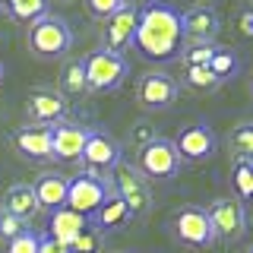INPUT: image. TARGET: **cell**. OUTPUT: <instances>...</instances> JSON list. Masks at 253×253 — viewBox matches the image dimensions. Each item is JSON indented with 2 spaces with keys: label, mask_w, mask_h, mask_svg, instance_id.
I'll return each mask as SVG.
<instances>
[{
  "label": "cell",
  "mask_w": 253,
  "mask_h": 253,
  "mask_svg": "<svg viewBox=\"0 0 253 253\" xmlns=\"http://www.w3.org/2000/svg\"><path fill=\"white\" fill-rule=\"evenodd\" d=\"M130 139H133V142H136V146L142 149V146H149V142L158 139V136H155V130H152L149 124H136V130H133V136H130Z\"/></svg>",
  "instance_id": "cell-33"
},
{
  "label": "cell",
  "mask_w": 253,
  "mask_h": 253,
  "mask_svg": "<svg viewBox=\"0 0 253 253\" xmlns=\"http://www.w3.org/2000/svg\"><path fill=\"white\" fill-rule=\"evenodd\" d=\"M85 228H89V218L73 212V209H67V206H63V209H54L51 218H47V237L67 244V247H73Z\"/></svg>",
  "instance_id": "cell-16"
},
{
  "label": "cell",
  "mask_w": 253,
  "mask_h": 253,
  "mask_svg": "<svg viewBox=\"0 0 253 253\" xmlns=\"http://www.w3.org/2000/svg\"><path fill=\"white\" fill-rule=\"evenodd\" d=\"M126 218H130V212H126L124 200L114 193V190H111L108 200L101 203V209L95 212V221H98V228H101V231H111V228H117V225H121V221H126Z\"/></svg>",
  "instance_id": "cell-20"
},
{
  "label": "cell",
  "mask_w": 253,
  "mask_h": 253,
  "mask_svg": "<svg viewBox=\"0 0 253 253\" xmlns=\"http://www.w3.org/2000/svg\"><path fill=\"white\" fill-rule=\"evenodd\" d=\"M83 162L89 165V171H105V168H114L121 162V146L101 130H89V139H85V149H83Z\"/></svg>",
  "instance_id": "cell-13"
},
{
  "label": "cell",
  "mask_w": 253,
  "mask_h": 253,
  "mask_svg": "<svg viewBox=\"0 0 253 253\" xmlns=\"http://www.w3.org/2000/svg\"><path fill=\"white\" fill-rule=\"evenodd\" d=\"M212 54H215V47L212 44H196L187 51V67H209Z\"/></svg>",
  "instance_id": "cell-29"
},
{
  "label": "cell",
  "mask_w": 253,
  "mask_h": 253,
  "mask_svg": "<svg viewBox=\"0 0 253 253\" xmlns=\"http://www.w3.org/2000/svg\"><path fill=\"white\" fill-rule=\"evenodd\" d=\"M126 0H85V10H89L95 19H111L117 10H124Z\"/></svg>",
  "instance_id": "cell-26"
},
{
  "label": "cell",
  "mask_w": 253,
  "mask_h": 253,
  "mask_svg": "<svg viewBox=\"0 0 253 253\" xmlns=\"http://www.w3.org/2000/svg\"><path fill=\"white\" fill-rule=\"evenodd\" d=\"M180 29H184V38L196 44H212V38L221 32L218 13L209 10V6H193V10L180 13Z\"/></svg>",
  "instance_id": "cell-12"
},
{
  "label": "cell",
  "mask_w": 253,
  "mask_h": 253,
  "mask_svg": "<svg viewBox=\"0 0 253 253\" xmlns=\"http://www.w3.org/2000/svg\"><path fill=\"white\" fill-rule=\"evenodd\" d=\"M38 237H42V234H35V231L16 234L10 241V247H6V253H38Z\"/></svg>",
  "instance_id": "cell-28"
},
{
  "label": "cell",
  "mask_w": 253,
  "mask_h": 253,
  "mask_svg": "<svg viewBox=\"0 0 253 253\" xmlns=\"http://www.w3.org/2000/svg\"><path fill=\"white\" fill-rule=\"evenodd\" d=\"M3 203H6L3 209L10 212V215H16L19 221H29L38 212V200H35L32 184H13L10 190H6V200Z\"/></svg>",
  "instance_id": "cell-19"
},
{
  "label": "cell",
  "mask_w": 253,
  "mask_h": 253,
  "mask_svg": "<svg viewBox=\"0 0 253 253\" xmlns=\"http://www.w3.org/2000/svg\"><path fill=\"white\" fill-rule=\"evenodd\" d=\"M234 184H237V190H241V196L253 200V162H237Z\"/></svg>",
  "instance_id": "cell-27"
},
{
  "label": "cell",
  "mask_w": 253,
  "mask_h": 253,
  "mask_svg": "<svg viewBox=\"0 0 253 253\" xmlns=\"http://www.w3.org/2000/svg\"><path fill=\"white\" fill-rule=\"evenodd\" d=\"M13 142L26 158H51V126H22Z\"/></svg>",
  "instance_id": "cell-18"
},
{
  "label": "cell",
  "mask_w": 253,
  "mask_h": 253,
  "mask_svg": "<svg viewBox=\"0 0 253 253\" xmlns=\"http://www.w3.org/2000/svg\"><path fill=\"white\" fill-rule=\"evenodd\" d=\"M3 3H6V0H0V6H3Z\"/></svg>",
  "instance_id": "cell-35"
},
{
  "label": "cell",
  "mask_w": 253,
  "mask_h": 253,
  "mask_svg": "<svg viewBox=\"0 0 253 253\" xmlns=\"http://www.w3.org/2000/svg\"><path fill=\"white\" fill-rule=\"evenodd\" d=\"M136 95H139L142 108H149V111H165L174 98H177V83H174L168 73H146V76L139 79Z\"/></svg>",
  "instance_id": "cell-11"
},
{
  "label": "cell",
  "mask_w": 253,
  "mask_h": 253,
  "mask_svg": "<svg viewBox=\"0 0 253 253\" xmlns=\"http://www.w3.org/2000/svg\"><path fill=\"white\" fill-rule=\"evenodd\" d=\"M174 149H177L180 162H203L215 152V133L206 124H193L174 139Z\"/></svg>",
  "instance_id": "cell-9"
},
{
  "label": "cell",
  "mask_w": 253,
  "mask_h": 253,
  "mask_svg": "<svg viewBox=\"0 0 253 253\" xmlns=\"http://www.w3.org/2000/svg\"><path fill=\"white\" fill-rule=\"evenodd\" d=\"M250 253H253V247H250Z\"/></svg>",
  "instance_id": "cell-36"
},
{
  "label": "cell",
  "mask_w": 253,
  "mask_h": 253,
  "mask_svg": "<svg viewBox=\"0 0 253 253\" xmlns=\"http://www.w3.org/2000/svg\"><path fill=\"white\" fill-rule=\"evenodd\" d=\"M63 114H67V101H63L60 92L51 89H35L29 95V117L35 121V126H51L60 124Z\"/></svg>",
  "instance_id": "cell-15"
},
{
  "label": "cell",
  "mask_w": 253,
  "mask_h": 253,
  "mask_svg": "<svg viewBox=\"0 0 253 253\" xmlns=\"http://www.w3.org/2000/svg\"><path fill=\"white\" fill-rule=\"evenodd\" d=\"M221 79L212 73L209 67H187V85H193V89H215Z\"/></svg>",
  "instance_id": "cell-25"
},
{
  "label": "cell",
  "mask_w": 253,
  "mask_h": 253,
  "mask_svg": "<svg viewBox=\"0 0 253 253\" xmlns=\"http://www.w3.org/2000/svg\"><path fill=\"white\" fill-rule=\"evenodd\" d=\"M136 19H139V10H133L130 3L111 16L108 26H105V51L121 54L126 44H133V35H136Z\"/></svg>",
  "instance_id": "cell-14"
},
{
  "label": "cell",
  "mask_w": 253,
  "mask_h": 253,
  "mask_svg": "<svg viewBox=\"0 0 253 253\" xmlns=\"http://www.w3.org/2000/svg\"><path fill=\"white\" fill-rule=\"evenodd\" d=\"M231 146L241 155V162H253V124H241L231 133Z\"/></svg>",
  "instance_id": "cell-23"
},
{
  "label": "cell",
  "mask_w": 253,
  "mask_h": 253,
  "mask_svg": "<svg viewBox=\"0 0 253 253\" xmlns=\"http://www.w3.org/2000/svg\"><path fill=\"white\" fill-rule=\"evenodd\" d=\"M70 44H73V32H70L67 19H60V16L44 13L42 19H35L29 26V47H32V54L42 57V60L63 57V54L70 51Z\"/></svg>",
  "instance_id": "cell-2"
},
{
  "label": "cell",
  "mask_w": 253,
  "mask_h": 253,
  "mask_svg": "<svg viewBox=\"0 0 253 253\" xmlns=\"http://www.w3.org/2000/svg\"><path fill=\"white\" fill-rule=\"evenodd\" d=\"M95 247H98V237L92 234V228H85V231L79 234V241H76L70 250H73V253H92Z\"/></svg>",
  "instance_id": "cell-31"
},
{
  "label": "cell",
  "mask_w": 253,
  "mask_h": 253,
  "mask_svg": "<svg viewBox=\"0 0 253 253\" xmlns=\"http://www.w3.org/2000/svg\"><path fill=\"white\" fill-rule=\"evenodd\" d=\"M32 190H35V200H38V209H63L67 206V190H70V177H63V174L57 171H47L42 174V177L32 184Z\"/></svg>",
  "instance_id": "cell-17"
},
{
  "label": "cell",
  "mask_w": 253,
  "mask_h": 253,
  "mask_svg": "<svg viewBox=\"0 0 253 253\" xmlns=\"http://www.w3.org/2000/svg\"><path fill=\"white\" fill-rule=\"evenodd\" d=\"M22 231H26V228H22V221L19 218H16V215H10V212H0V234H3V237H10V241H13V237L16 234H22Z\"/></svg>",
  "instance_id": "cell-30"
},
{
  "label": "cell",
  "mask_w": 253,
  "mask_h": 253,
  "mask_svg": "<svg viewBox=\"0 0 253 253\" xmlns=\"http://www.w3.org/2000/svg\"><path fill=\"white\" fill-rule=\"evenodd\" d=\"M250 13H253V10H250Z\"/></svg>",
  "instance_id": "cell-37"
},
{
  "label": "cell",
  "mask_w": 253,
  "mask_h": 253,
  "mask_svg": "<svg viewBox=\"0 0 253 253\" xmlns=\"http://www.w3.org/2000/svg\"><path fill=\"white\" fill-rule=\"evenodd\" d=\"M174 228H177V237H180V241L193 244V247H209V244L215 241V231H212V225H209L206 209H196V206L180 209L177 218H174Z\"/></svg>",
  "instance_id": "cell-10"
},
{
  "label": "cell",
  "mask_w": 253,
  "mask_h": 253,
  "mask_svg": "<svg viewBox=\"0 0 253 253\" xmlns=\"http://www.w3.org/2000/svg\"><path fill=\"white\" fill-rule=\"evenodd\" d=\"M3 6H6V13H10L13 19L29 22V26L47 13V0H6Z\"/></svg>",
  "instance_id": "cell-21"
},
{
  "label": "cell",
  "mask_w": 253,
  "mask_h": 253,
  "mask_svg": "<svg viewBox=\"0 0 253 253\" xmlns=\"http://www.w3.org/2000/svg\"><path fill=\"white\" fill-rule=\"evenodd\" d=\"M180 44H184V29H180V13L174 6L162 3H146L136 19V35L133 47L146 60H171L177 57Z\"/></svg>",
  "instance_id": "cell-1"
},
{
  "label": "cell",
  "mask_w": 253,
  "mask_h": 253,
  "mask_svg": "<svg viewBox=\"0 0 253 253\" xmlns=\"http://www.w3.org/2000/svg\"><path fill=\"white\" fill-rule=\"evenodd\" d=\"M114 193L124 200L130 218L149 212V206H152V193H149L146 177H142L133 165H126V162H117L114 165Z\"/></svg>",
  "instance_id": "cell-5"
},
{
  "label": "cell",
  "mask_w": 253,
  "mask_h": 253,
  "mask_svg": "<svg viewBox=\"0 0 253 253\" xmlns=\"http://www.w3.org/2000/svg\"><path fill=\"white\" fill-rule=\"evenodd\" d=\"M206 215H209V225L215 231V237H221V241H237L247 231V209H244L241 200L221 196V200H215L206 209Z\"/></svg>",
  "instance_id": "cell-7"
},
{
  "label": "cell",
  "mask_w": 253,
  "mask_h": 253,
  "mask_svg": "<svg viewBox=\"0 0 253 253\" xmlns=\"http://www.w3.org/2000/svg\"><path fill=\"white\" fill-rule=\"evenodd\" d=\"M38 253H73V250H70L67 244H60V241H54V237L42 234V237H38Z\"/></svg>",
  "instance_id": "cell-32"
},
{
  "label": "cell",
  "mask_w": 253,
  "mask_h": 253,
  "mask_svg": "<svg viewBox=\"0 0 253 253\" xmlns=\"http://www.w3.org/2000/svg\"><path fill=\"white\" fill-rule=\"evenodd\" d=\"M108 193H111V187L98 177V174H92V171L76 174V177L70 180V190H67V209L92 218L95 212L101 209V203L108 200Z\"/></svg>",
  "instance_id": "cell-6"
},
{
  "label": "cell",
  "mask_w": 253,
  "mask_h": 253,
  "mask_svg": "<svg viewBox=\"0 0 253 253\" xmlns=\"http://www.w3.org/2000/svg\"><path fill=\"white\" fill-rule=\"evenodd\" d=\"M237 67H241V63H237V57H234L231 51H218V47H215V54H212V60H209V70H212L218 79L234 76Z\"/></svg>",
  "instance_id": "cell-24"
},
{
  "label": "cell",
  "mask_w": 253,
  "mask_h": 253,
  "mask_svg": "<svg viewBox=\"0 0 253 253\" xmlns=\"http://www.w3.org/2000/svg\"><path fill=\"white\" fill-rule=\"evenodd\" d=\"M85 139H89V126H79V124L51 126V158L79 162V158H83V149H85Z\"/></svg>",
  "instance_id": "cell-8"
},
{
  "label": "cell",
  "mask_w": 253,
  "mask_h": 253,
  "mask_svg": "<svg viewBox=\"0 0 253 253\" xmlns=\"http://www.w3.org/2000/svg\"><path fill=\"white\" fill-rule=\"evenodd\" d=\"M60 89L63 95H79L85 92L89 85H85V70H83V60H73L63 67V76H60Z\"/></svg>",
  "instance_id": "cell-22"
},
{
  "label": "cell",
  "mask_w": 253,
  "mask_h": 253,
  "mask_svg": "<svg viewBox=\"0 0 253 253\" xmlns=\"http://www.w3.org/2000/svg\"><path fill=\"white\" fill-rule=\"evenodd\" d=\"M83 70H85V85L95 92H108V89H117V85L126 79L130 67H126L124 54H114V51H92L89 57L83 60Z\"/></svg>",
  "instance_id": "cell-3"
},
{
  "label": "cell",
  "mask_w": 253,
  "mask_h": 253,
  "mask_svg": "<svg viewBox=\"0 0 253 253\" xmlns=\"http://www.w3.org/2000/svg\"><path fill=\"white\" fill-rule=\"evenodd\" d=\"M180 168V155L174 149L171 139H152L149 146L139 149V158H136V171L142 177H152V180H168L174 177Z\"/></svg>",
  "instance_id": "cell-4"
},
{
  "label": "cell",
  "mask_w": 253,
  "mask_h": 253,
  "mask_svg": "<svg viewBox=\"0 0 253 253\" xmlns=\"http://www.w3.org/2000/svg\"><path fill=\"white\" fill-rule=\"evenodd\" d=\"M0 83H3V63H0Z\"/></svg>",
  "instance_id": "cell-34"
}]
</instances>
